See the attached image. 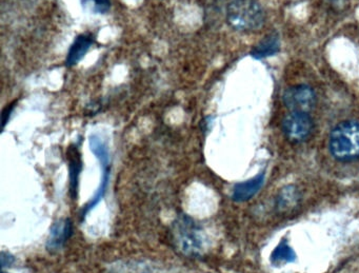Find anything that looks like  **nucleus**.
Instances as JSON below:
<instances>
[{"label": "nucleus", "instance_id": "f03ea898", "mask_svg": "<svg viewBox=\"0 0 359 273\" xmlns=\"http://www.w3.org/2000/svg\"><path fill=\"white\" fill-rule=\"evenodd\" d=\"M226 22L234 30L251 32L262 28L264 12L256 0H232L226 7Z\"/></svg>", "mask_w": 359, "mask_h": 273}, {"label": "nucleus", "instance_id": "4468645a", "mask_svg": "<svg viewBox=\"0 0 359 273\" xmlns=\"http://www.w3.org/2000/svg\"><path fill=\"white\" fill-rule=\"evenodd\" d=\"M18 100H14L11 104L8 105L3 110V114H1V121H3V129H5L7 124L9 123L10 116H11L12 112H13L14 107H15Z\"/></svg>", "mask_w": 359, "mask_h": 273}, {"label": "nucleus", "instance_id": "9d476101", "mask_svg": "<svg viewBox=\"0 0 359 273\" xmlns=\"http://www.w3.org/2000/svg\"><path fill=\"white\" fill-rule=\"evenodd\" d=\"M280 49V41L276 34L268 35L264 37L256 47L252 50L251 55L256 60L274 55Z\"/></svg>", "mask_w": 359, "mask_h": 273}, {"label": "nucleus", "instance_id": "0eeeda50", "mask_svg": "<svg viewBox=\"0 0 359 273\" xmlns=\"http://www.w3.org/2000/svg\"><path fill=\"white\" fill-rule=\"evenodd\" d=\"M94 37L91 34H81L75 39L74 43L69 49L67 55L66 66L74 67L87 55L90 48L93 46Z\"/></svg>", "mask_w": 359, "mask_h": 273}, {"label": "nucleus", "instance_id": "39448f33", "mask_svg": "<svg viewBox=\"0 0 359 273\" xmlns=\"http://www.w3.org/2000/svg\"><path fill=\"white\" fill-rule=\"evenodd\" d=\"M283 130L287 140L294 142H302L312 132V119L306 112H291L283 119Z\"/></svg>", "mask_w": 359, "mask_h": 273}, {"label": "nucleus", "instance_id": "dca6fc26", "mask_svg": "<svg viewBox=\"0 0 359 273\" xmlns=\"http://www.w3.org/2000/svg\"><path fill=\"white\" fill-rule=\"evenodd\" d=\"M88 1H90V0H81V3H83V5H86V4L88 3Z\"/></svg>", "mask_w": 359, "mask_h": 273}, {"label": "nucleus", "instance_id": "7ed1b4c3", "mask_svg": "<svg viewBox=\"0 0 359 273\" xmlns=\"http://www.w3.org/2000/svg\"><path fill=\"white\" fill-rule=\"evenodd\" d=\"M174 241L180 252L188 256L198 255L203 248L201 228L190 216L182 214L173 225Z\"/></svg>", "mask_w": 359, "mask_h": 273}, {"label": "nucleus", "instance_id": "423d86ee", "mask_svg": "<svg viewBox=\"0 0 359 273\" xmlns=\"http://www.w3.org/2000/svg\"><path fill=\"white\" fill-rule=\"evenodd\" d=\"M73 234L72 220H58L52 226L50 230L49 239L47 241V248L49 251H58L62 249L67 241L70 239Z\"/></svg>", "mask_w": 359, "mask_h": 273}, {"label": "nucleus", "instance_id": "6e6552de", "mask_svg": "<svg viewBox=\"0 0 359 273\" xmlns=\"http://www.w3.org/2000/svg\"><path fill=\"white\" fill-rule=\"evenodd\" d=\"M67 155H68L69 171H70V192L73 199H75L79 191V175L83 169V161H81L79 147L75 145L69 147Z\"/></svg>", "mask_w": 359, "mask_h": 273}, {"label": "nucleus", "instance_id": "20e7f679", "mask_svg": "<svg viewBox=\"0 0 359 273\" xmlns=\"http://www.w3.org/2000/svg\"><path fill=\"white\" fill-rule=\"evenodd\" d=\"M283 100L285 107L291 110V112L309 113L316 104L314 90L308 85L287 88L283 93Z\"/></svg>", "mask_w": 359, "mask_h": 273}, {"label": "nucleus", "instance_id": "2eb2a0df", "mask_svg": "<svg viewBox=\"0 0 359 273\" xmlns=\"http://www.w3.org/2000/svg\"><path fill=\"white\" fill-rule=\"evenodd\" d=\"M14 262H15V260H14L11 254L6 253V252L1 253V265H3L4 268H5V267L11 266Z\"/></svg>", "mask_w": 359, "mask_h": 273}, {"label": "nucleus", "instance_id": "f3484780", "mask_svg": "<svg viewBox=\"0 0 359 273\" xmlns=\"http://www.w3.org/2000/svg\"><path fill=\"white\" fill-rule=\"evenodd\" d=\"M4 273H6V272H4Z\"/></svg>", "mask_w": 359, "mask_h": 273}, {"label": "nucleus", "instance_id": "1a4fd4ad", "mask_svg": "<svg viewBox=\"0 0 359 273\" xmlns=\"http://www.w3.org/2000/svg\"><path fill=\"white\" fill-rule=\"evenodd\" d=\"M264 182V174L262 173L247 182H239L233 190V199L236 201H248L259 191Z\"/></svg>", "mask_w": 359, "mask_h": 273}, {"label": "nucleus", "instance_id": "f8f14e48", "mask_svg": "<svg viewBox=\"0 0 359 273\" xmlns=\"http://www.w3.org/2000/svg\"><path fill=\"white\" fill-rule=\"evenodd\" d=\"M298 201V195L296 191L294 190L293 187H289V188L283 189L281 192L280 197L278 199V206L281 209H290L296 205Z\"/></svg>", "mask_w": 359, "mask_h": 273}, {"label": "nucleus", "instance_id": "ddd939ff", "mask_svg": "<svg viewBox=\"0 0 359 273\" xmlns=\"http://www.w3.org/2000/svg\"><path fill=\"white\" fill-rule=\"evenodd\" d=\"M94 11L96 13L106 14L108 13L111 8L110 0H93Z\"/></svg>", "mask_w": 359, "mask_h": 273}, {"label": "nucleus", "instance_id": "f257e3e1", "mask_svg": "<svg viewBox=\"0 0 359 273\" xmlns=\"http://www.w3.org/2000/svg\"><path fill=\"white\" fill-rule=\"evenodd\" d=\"M329 149L334 159L351 161L359 159V123L346 121L338 124L330 134Z\"/></svg>", "mask_w": 359, "mask_h": 273}, {"label": "nucleus", "instance_id": "9b49d317", "mask_svg": "<svg viewBox=\"0 0 359 273\" xmlns=\"http://www.w3.org/2000/svg\"><path fill=\"white\" fill-rule=\"evenodd\" d=\"M295 253L293 249L287 245V241H281L272 254L273 262H293Z\"/></svg>", "mask_w": 359, "mask_h": 273}]
</instances>
